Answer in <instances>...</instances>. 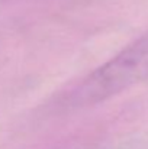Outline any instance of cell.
Masks as SVG:
<instances>
[{
    "label": "cell",
    "mask_w": 148,
    "mask_h": 149,
    "mask_svg": "<svg viewBox=\"0 0 148 149\" xmlns=\"http://www.w3.org/2000/svg\"><path fill=\"white\" fill-rule=\"evenodd\" d=\"M148 80V32L100 65L70 94L73 106L107 100Z\"/></svg>",
    "instance_id": "1"
}]
</instances>
